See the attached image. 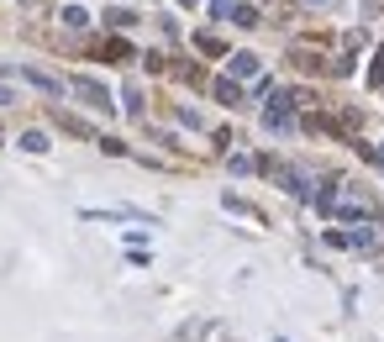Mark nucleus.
I'll return each instance as SVG.
<instances>
[{"instance_id": "1", "label": "nucleus", "mask_w": 384, "mask_h": 342, "mask_svg": "<svg viewBox=\"0 0 384 342\" xmlns=\"http://www.w3.org/2000/svg\"><path fill=\"white\" fill-rule=\"evenodd\" d=\"M289 105H295V95H284V90H274V100H269V111H263V127H269V132H289V127H295V116H289Z\"/></svg>"}, {"instance_id": "2", "label": "nucleus", "mask_w": 384, "mask_h": 342, "mask_svg": "<svg viewBox=\"0 0 384 342\" xmlns=\"http://www.w3.org/2000/svg\"><path fill=\"white\" fill-rule=\"evenodd\" d=\"M326 242L332 248H353V253H374L379 248V237L368 227H353V232H326Z\"/></svg>"}, {"instance_id": "3", "label": "nucleus", "mask_w": 384, "mask_h": 342, "mask_svg": "<svg viewBox=\"0 0 384 342\" xmlns=\"http://www.w3.org/2000/svg\"><path fill=\"white\" fill-rule=\"evenodd\" d=\"M74 95H79L85 105H95V111H111V95H105V85H100V79H90V74L74 79Z\"/></svg>"}, {"instance_id": "4", "label": "nucleus", "mask_w": 384, "mask_h": 342, "mask_svg": "<svg viewBox=\"0 0 384 342\" xmlns=\"http://www.w3.org/2000/svg\"><path fill=\"white\" fill-rule=\"evenodd\" d=\"M274 180H279V185L289 190V195H300V200H311V185H306V180H300V174H295V169H284V163H274Z\"/></svg>"}, {"instance_id": "5", "label": "nucleus", "mask_w": 384, "mask_h": 342, "mask_svg": "<svg viewBox=\"0 0 384 342\" xmlns=\"http://www.w3.org/2000/svg\"><path fill=\"white\" fill-rule=\"evenodd\" d=\"M21 79L26 85H37L43 95H63V79H53V74H43V68H21Z\"/></svg>"}, {"instance_id": "6", "label": "nucleus", "mask_w": 384, "mask_h": 342, "mask_svg": "<svg viewBox=\"0 0 384 342\" xmlns=\"http://www.w3.org/2000/svg\"><path fill=\"white\" fill-rule=\"evenodd\" d=\"M258 74V53H232V79H253Z\"/></svg>"}, {"instance_id": "7", "label": "nucleus", "mask_w": 384, "mask_h": 342, "mask_svg": "<svg viewBox=\"0 0 384 342\" xmlns=\"http://www.w3.org/2000/svg\"><path fill=\"white\" fill-rule=\"evenodd\" d=\"M216 100H221V105H242V90H237V79H216Z\"/></svg>"}, {"instance_id": "8", "label": "nucleus", "mask_w": 384, "mask_h": 342, "mask_svg": "<svg viewBox=\"0 0 384 342\" xmlns=\"http://www.w3.org/2000/svg\"><path fill=\"white\" fill-rule=\"evenodd\" d=\"M21 147H26V153H48V132H21Z\"/></svg>"}, {"instance_id": "9", "label": "nucleus", "mask_w": 384, "mask_h": 342, "mask_svg": "<svg viewBox=\"0 0 384 342\" xmlns=\"http://www.w3.org/2000/svg\"><path fill=\"white\" fill-rule=\"evenodd\" d=\"M227 21H237V26H253V21H258V11H253V6H232V16H227Z\"/></svg>"}, {"instance_id": "10", "label": "nucleus", "mask_w": 384, "mask_h": 342, "mask_svg": "<svg viewBox=\"0 0 384 342\" xmlns=\"http://www.w3.org/2000/svg\"><path fill=\"white\" fill-rule=\"evenodd\" d=\"M63 21L69 26H90V11L85 6H63Z\"/></svg>"}, {"instance_id": "11", "label": "nucleus", "mask_w": 384, "mask_h": 342, "mask_svg": "<svg viewBox=\"0 0 384 342\" xmlns=\"http://www.w3.org/2000/svg\"><path fill=\"white\" fill-rule=\"evenodd\" d=\"M122 100H127V111H132V116L142 111V90H137V85H127V90H122Z\"/></svg>"}, {"instance_id": "12", "label": "nucleus", "mask_w": 384, "mask_h": 342, "mask_svg": "<svg viewBox=\"0 0 384 342\" xmlns=\"http://www.w3.org/2000/svg\"><path fill=\"white\" fill-rule=\"evenodd\" d=\"M195 48H201V53H221V37L216 32H201V37H195Z\"/></svg>"}, {"instance_id": "13", "label": "nucleus", "mask_w": 384, "mask_h": 342, "mask_svg": "<svg viewBox=\"0 0 384 342\" xmlns=\"http://www.w3.org/2000/svg\"><path fill=\"white\" fill-rule=\"evenodd\" d=\"M58 127H63V132H74V137H90L85 121H74V116H63V111H58Z\"/></svg>"}, {"instance_id": "14", "label": "nucleus", "mask_w": 384, "mask_h": 342, "mask_svg": "<svg viewBox=\"0 0 384 342\" xmlns=\"http://www.w3.org/2000/svg\"><path fill=\"white\" fill-rule=\"evenodd\" d=\"M105 58H116V63H122V58H132V48L122 43V37H116V43H105Z\"/></svg>"}, {"instance_id": "15", "label": "nucleus", "mask_w": 384, "mask_h": 342, "mask_svg": "<svg viewBox=\"0 0 384 342\" xmlns=\"http://www.w3.org/2000/svg\"><path fill=\"white\" fill-rule=\"evenodd\" d=\"M11 100H16V90H11V85H0V105H11Z\"/></svg>"}, {"instance_id": "16", "label": "nucleus", "mask_w": 384, "mask_h": 342, "mask_svg": "<svg viewBox=\"0 0 384 342\" xmlns=\"http://www.w3.org/2000/svg\"><path fill=\"white\" fill-rule=\"evenodd\" d=\"M368 158H379V163H384V147H374V153H368Z\"/></svg>"}]
</instances>
